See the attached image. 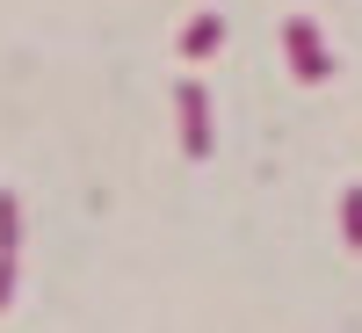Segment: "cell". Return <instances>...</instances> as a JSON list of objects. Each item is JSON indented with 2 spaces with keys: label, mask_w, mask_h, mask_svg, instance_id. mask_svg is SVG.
Instances as JSON below:
<instances>
[{
  "label": "cell",
  "mask_w": 362,
  "mask_h": 333,
  "mask_svg": "<svg viewBox=\"0 0 362 333\" xmlns=\"http://www.w3.org/2000/svg\"><path fill=\"white\" fill-rule=\"evenodd\" d=\"M283 51H290V73H297V80H326V73H334L326 37H319L312 15H290V22H283Z\"/></svg>",
  "instance_id": "1"
},
{
  "label": "cell",
  "mask_w": 362,
  "mask_h": 333,
  "mask_svg": "<svg viewBox=\"0 0 362 333\" xmlns=\"http://www.w3.org/2000/svg\"><path fill=\"white\" fill-rule=\"evenodd\" d=\"M174 109H181V145H189V160H203L210 153V95L196 80H181L174 87Z\"/></svg>",
  "instance_id": "2"
},
{
  "label": "cell",
  "mask_w": 362,
  "mask_h": 333,
  "mask_svg": "<svg viewBox=\"0 0 362 333\" xmlns=\"http://www.w3.org/2000/svg\"><path fill=\"white\" fill-rule=\"evenodd\" d=\"M218 44H225V15H218V8H203L189 29H181V58H210Z\"/></svg>",
  "instance_id": "3"
},
{
  "label": "cell",
  "mask_w": 362,
  "mask_h": 333,
  "mask_svg": "<svg viewBox=\"0 0 362 333\" xmlns=\"http://www.w3.org/2000/svg\"><path fill=\"white\" fill-rule=\"evenodd\" d=\"M22 247V210H15V189H0V254Z\"/></svg>",
  "instance_id": "4"
},
{
  "label": "cell",
  "mask_w": 362,
  "mask_h": 333,
  "mask_svg": "<svg viewBox=\"0 0 362 333\" xmlns=\"http://www.w3.org/2000/svg\"><path fill=\"white\" fill-rule=\"evenodd\" d=\"M341 239H348V247H362V189L341 196Z\"/></svg>",
  "instance_id": "5"
},
{
  "label": "cell",
  "mask_w": 362,
  "mask_h": 333,
  "mask_svg": "<svg viewBox=\"0 0 362 333\" xmlns=\"http://www.w3.org/2000/svg\"><path fill=\"white\" fill-rule=\"evenodd\" d=\"M15 305V254H0V312Z\"/></svg>",
  "instance_id": "6"
}]
</instances>
